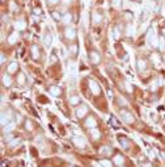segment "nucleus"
Segmentation results:
<instances>
[]
</instances>
